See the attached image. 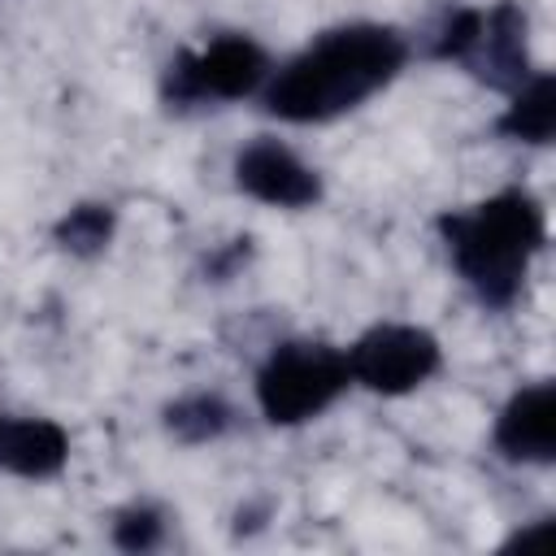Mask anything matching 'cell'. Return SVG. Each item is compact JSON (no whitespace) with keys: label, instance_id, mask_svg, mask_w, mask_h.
<instances>
[{"label":"cell","instance_id":"cell-12","mask_svg":"<svg viewBox=\"0 0 556 556\" xmlns=\"http://www.w3.org/2000/svg\"><path fill=\"white\" fill-rule=\"evenodd\" d=\"M113 539H117V547H126V552H143V547H152V543L161 539V521H156V513L135 508V513H126V517L113 526Z\"/></svg>","mask_w":556,"mask_h":556},{"label":"cell","instance_id":"cell-1","mask_svg":"<svg viewBox=\"0 0 556 556\" xmlns=\"http://www.w3.org/2000/svg\"><path fill=\"white\" fill-rule=\"evenodd\" d=\"M404 43L387 26H343L287 61L265 91V109L282 122H326L395 78Z\"/></svg>","mask_w":556,"mask_h":556},{"label":"cell","instance_id":"cell-7","mask_svg":"<svg viewBox=\"0 0 556 556\" xmlns=\"http://www.w3.org/2000/svg\"><path fill=\"white\" fill-rule=\"evenodd\" d=\"M495 447L513 460H534V465H547L556 456V387L552 382H534L504 404L495 421Z\"/></svg>","mask_w":556,"mask_h":556},{"label":"cell","instance_id":"cell-5","mask_svg":"<svg viewBox=\"0 0 556 556\" xmlns=\"http://www.w3.org/2000/svg\"><path fill=\"white\" fill-rule=\"evenodd\" d=\"M265 78V52L243 39L226 35L204 52L178 56L169 65V96L174 100H239L256 91Z\"/></svg>","mask_w":556,"mask_h":556},{"label":"cell","instance_id":"cell-8","mask_svg":"<svg viewBox=\"0 0 556 556\" xmlns=\"http://www.w3.org/2000/svg\"><path fill=\"white\" fill-rule=\"evenodd\" d=\"M70 456V439L48 417H0V469L17 478H52Z\"/></svg>","mask_w":556,"mask_h":556},{"label":"cell","instance_id":"cell-10","mask_svg":"<svg viewBox=\"0 0 556 556\" xmlns=\"http://www.w3.org/2000/svg\"><path fill=\"white\" fill-rule=\"evenodd\" d=\"M109 230H113V213L100 208V204H83V208H74V213L61 222L56 239H61L65 248H74V252H100V248L109 243Z\"/></svg>","mask_w":556,"mask_h":556},{"label":"cell","instance_id":"cell-4","mask_svg":"<svg viewBox=\"0 0 556 556\" xmlns=\"http://www.w3.org/2000/svg\"><path fill=\"white\" fill-rule=\"evenodd\" d=\"M434 369H439V343L421 326H374L348 352V374L378 395H404L421 387Z\"/></svg>","mask_w":556,"mask_h":556},{"label":"cell","instance_id":"cell-9","mask_svg":"<svg viewBox=\"0 0 556 556\" xmlns=\"http://www.w3.org/2000/svg\"><path fill=\"white\" fill-rule=\"evenodd\" d=\"M500 130L508 139H526V143H547L552 139V130H556V83H552V74H539L534 83H526L517 91V100L500 117Z\"/></svg>","mask_w":556,"mask_h":556},{"label":"cell","instance_id":"cell-3","mask_svg":"<svg viewBox=\"0 0 556 556\" xmlns=\"http://www.w3.org/2000/svg\"><path fill=\"white\" fill-rule=\"evenodd\" d=\"M348 356L326 343H287L256 374L261 413L274 426H295L317 417L348 387Z\"/></svg>","mask_w":556,"mask_h":556},{"label":"cell","instance_id":"cell-6","mask_svg":"<svg viewBox=\"0 0 556 556\" xmlns=\"http://www.w3.org/2000/svg\"><path fill=\"white\" fill-rule=\"evenodd\" d=\"M235 178L252 200L278 204V208H304V204H313L321 195L317 174L304 161H295V152L282 148L278 139L248 143L239 152V161H235Z\"/></svg>","mask_w":556,"mask_h":556},{"label":"cell","instance_id":"cell-11","mask_svg":"<svg viewBox=\"0 0 556 556\" xmlns=\"http://www.w3.org/2000/svg\"><path fill=\"white\" fill-rule=\"evenodd\" d=\"M222 426H226V404L213 395H195V400L169 408V430H178L182 439H208Z\"/></svg>","mask_w":556,"mask_h":556},{"label":"cell","instance_id":"cell-2","mask_svg":"<svg viewBox=\"0 0 556 556\" xmlns=\"http://www.w3.org/2000/svg\"><path fill=\"white\" fill-rule=\"evenodd\" d=\"M443 239L460 278L495 308L513 304L530 256L543 248V208L526 191H500L465 213H447Z\"/></svg>","mask_w":556,"mask_h":556}]
</instances>
